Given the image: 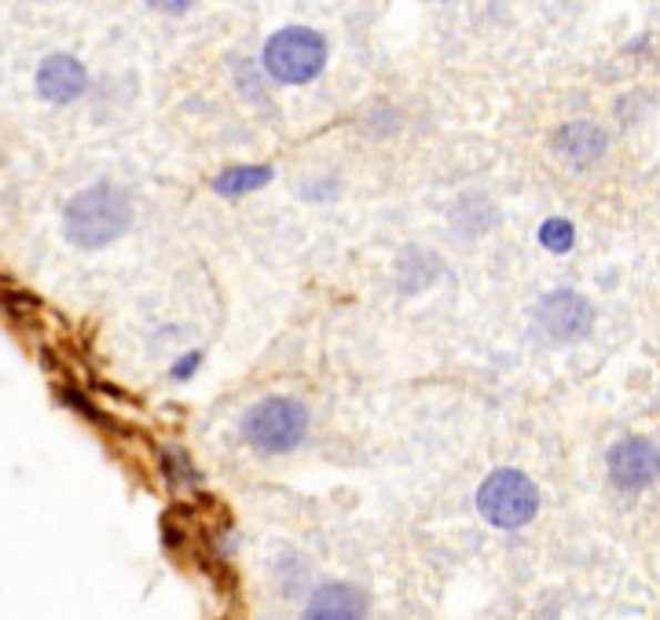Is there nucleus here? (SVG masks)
Here are the masks:
<instances>
[{"label": "nucleus", "mask_w": 660, "mask_h": 620, "mask_svg": "<svg viewBox=\"0 0 660 620\" xmlns=\"http://www.w3.org/2000/svg\"><path fill=\"white\" fill-rule=\"evenodd\" d=\"M609 477L623 492H639L657 477V445L646 437H623L609 448Z\"/></svg>", "instance_id": "nucleus-6"}, {"label": "nucleus", "mask_w": 660, "mask_h": 620, "mask_svg": "<svg viewBox=\"0 0 660 620\" xmlns=\"http://www.w3.org/2000/svg\"><path fill=\"white\" fill-rule=\"evenodd\" d=\"M364 613H367L364 591L345 580H334V583H323V588L312 594L305 613L297 620H364Z\"/></svg>", "instance_id": "nucleus-8"}, {"label": "nucleus", "mask_w": 660, "mask_h": 620, "mask_svg": "<svg viewBox=\"0 0 660 620\" xmlns=\"http://www.w3.org/2000/svg\"><path fill=\"white\" fill-rule=\"evenodd\" d=\"M272 181V170L268 165H238V170H227L221 173L213 187L221 191V195H243V191H254L261 184Z\"/></svg>", "instance_id": "nucleus-10"}, {"label": "nucleus", "mask_w": 660, "mask_h": 620, "mask_svg": "<svg viewBox=\"0 0 660 620\" xmlns=\"http://www.w3.org/2000/svg\"><path fill=\"white\" fill-rule=\"evenodd\" d=\"M555 148L558 154H566L572 165H591L606 154L609 136L591 122H569L555 133Z\"/></svg>", "instance_id": "nucleus-9"}, {"label": "nucleus", "mask_w": 660, "mask_h": 620, "mask_svg": "<svg viewBox=\"0 0 660 620\" xmlns=\"http://www.w3.org/2000/svg\"><path fill=\"white\" fill-rule=\"evenodd\" d=\"M89 85V74H85V67L78 63L74 55H67V52H55V55H48L41 70H38V92L44 95L48 103H70V100H78L81 92H85Z\"/></svg>", "instance_id": "nucleus-7"}, {"label": "nucleus", "mask_w": 660, "mask_h": 620, "mask_svg": "<svg viewBox=\"0 0 660 620\" xmlns=\"http://www.w3.org/2000/svg\"><path fill=\"white\" fill-rule=\"evenodd\" d=\"M199 360H202V353H187V356H184V364H176V367H173V378H187V375L199 367Z\"/></svg>", "instance_id": "nucleus-12"}, {"label": "nucleus", "mask_w": 660, "mask_h": 620, "mask_svg": "<svg viewBox=\"0 0 660 620\" xmlns=\"http://www.w3.org/2000/svg\"><path fill=\"white\" fill-rule=\"evenodd\" d=\"M323 63H327V41L319 30L286 27L264 44V70L283 85H305V81L319 78Z\"/></svg>", "instance_id": "nucleus-2"}, {"label": "nucleus", "mask_w": 660, "mask_h": 620, "mask_svg": "<svg viewBox=\"0 0 660 620\" xmlns=\"http://www.w3.org/2000/svg\"><path fill=\"white\" fill-rule=\"evenodd\" d=\"M129 224H132V202L125 191L114 184H92L67 202L63 228L74 246H85V250L106 246L114 243L118 235H125Z\"/></svg>", "instance_id": "nucleus-1"}, {"label": "nucleus", "mask_w": 660, "mask_h": 620, "mask_svg": "<svg viewBox=\"0 0 660 620\" xmlns=\"http://www.w3.org/2000/svg\"><path fill=\"white\" fill-rule=\"evenodd\" d=\"M572 238H576L572 224L561 221V217H550L544 228H539V243H544L550 254H566V250L572 246Z\"/></svg>", "instance_id": "nucleus-11"}, {"label": "nucleus", "mask_w": 660, "mask_h": 620, "mask_svg": "<svg viewBox=\"0 0 660 620\" xmlns=\"http://www.w3.org/2000/svg\"><path fill=\"white\" fill-rule=\"evenodd\" d=\"M477 510L496 529H521L539 510V492L532 477H525L521 470L488 474L485 485L477 488Z\"/></svg>", "instance_id": "nucleus-3"}, {"label": "nucleus", "mask_w": 660, "mask_h": 620, "mask_svg": "<svg viewBox=\"0 0 660 620\" xmlns=\"http://www.w3.org/2000/svg\"><path fill=\"white\" fill-rule=\"evenodd\" d=\"M308 429L305 404L291 397H264L243 415V437L261 451H291Z\"/></svg>", "instance_id": "nucleus-4"}, {"label": "nucleus", "mask_w": 660, "mask_h": 620, "mask_svg": "<svg viewBox=\"0 0 660 620\" xmlns=\"http://www.w3.org/2000/svg\"><path fill=\"white\" fill-rule=\"evenodd\" d=\"M536 327L550 342H580L595 331V308L576 291H550L536 308Z\"/></svg>", "instance_id": "nucleus-5"}]
</instances>
